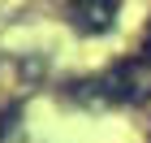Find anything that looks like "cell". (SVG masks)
<instances>
[{
	"instance_id": "5b68a950",
	"label": "cell",
	"mask_w": 151,
	"mask_h": 143,
	"mask_svg": "<svg viewBox=\"0 0 151 143\" xmlns=\"http://www.w3.org/2000/svg\"><path fill=\"white\" fill-rule=\"evenodd\" d=\"M142 52L151 57V22H147V30H142Z\"/></svg>"
},
{
	"instance_id": "277c9868",
	"label": "cell",
	"mask_w": 151,
	"mask_h": 143,
	"mask_svg": "<svg viewBox=\"0 0 151 143\" xmlns=\"http://www.w3.org/2000/svg\"><path fill=\"white\" fill-rule=\"evenodd\" d=\"M22 130V100H13V104L0 108V143H13Z\"/></svg>"
},
{
	"instance_id": "6da1fadb",
	"label": "cell",
	"mask_w": 151,
	"mask_h": 143,
	"mask_svg": "<svg viewBox=\"0 0 151 143\" xmlns=\"http://www.w3.org/2000/svg\"><path fill=\"white\" fill-rule=\"evenodd\" d=\"M104 83L112 91V100H121V104H147L151 100V57H129L121 65H112L104 74Z\"/></svg>"
},
{
	"instance_id": "7a4b0ae2",
	"label": "cell",
	"mask_w": 151,
	"mask_h": 143,
	"mask_svg": "<svg viewBox=\"0 0 151 143\" xmlns=\"http://www.w3.org/2000/svg\"><path fill=\"white\" fill-rule=\"evenodd\" d=\"M65 9H69L73 30H82V35H108L116 26L121 0H65Z\"/></svg>"
},
{
	"instance_id": "3957f363",
	"label": "cell",
	"mask_w": 151,
	"mask_h": 143,
	"mask_svg": "<svg viewBox=\"0 0 151 143\" xmlns=\"http://www.w3.org/2000/svg\"><path fill=\"white\" fill-rule=\"evenodd\" d=\"M69 100H78V104H86V108H104V104H112V91H108V83L104 78H78V83H69Z\"/></svg>"
}]
</instances>
